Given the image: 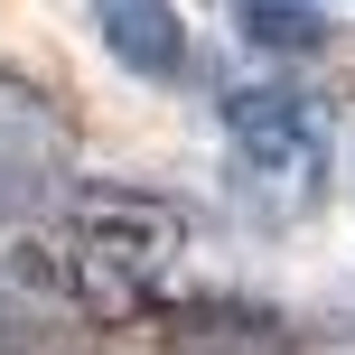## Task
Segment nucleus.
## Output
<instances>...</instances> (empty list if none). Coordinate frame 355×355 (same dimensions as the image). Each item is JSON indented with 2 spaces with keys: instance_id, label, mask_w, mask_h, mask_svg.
Masks as SVG:
<instances>
[{
  "instance_id": "f257e3e1",
  "label": "nucleus",
  "mask_w": 355,
  "mask_h": 355,
  "mask_svg": "<svg viewBox=\"0 0 355 355\" xmlns=\"http://www.w3.org/2000/svg\"><path fill=\"white\" fill-rule=\"evenodd\" d=\"M56 234H66L75 252H85L94 271H112V281H159V271L187 252V206L159 187H131V178H75L66 196H56Z\"/></svg>"
},
{
  "instance_id": "f03ea898",
  "label": "nucleus",
  "mask_w": 355,
  "mask_h": 355,
  "mask_svg": "<svg viewBox=\"0 0 355 355\" xmlns=\"http://www.w3.org/2000/svg\"><path fill=\"white\" fill-rule=\"evenodd\" d=\"M215 131L234 141V159L252 178H271L300 206L337 168V112L318 94H300V85H234V94H215Z\"/></svg>"
},
{
  "instance_id": "7ed1b4c3",
  "label": "nucleus",
  "mask_w": 355,
  "mask_h": 355,
  "mask_svg": "<svg viewBox=\"0 0 355 355\" xmlns=\"http://www.w3.org/2000/svg\"><path fill=\"white\" fill-rule=\"evenodd\" d=\"M75 187V122L28 85V75L0 66V225L47 196Z\"/></svg>"
},
{
  "instance_id": "20e7f679",
  "label": "nucleus",
  "mask_w": 355,
  "mask_h": 355,
  "mask_svg": "<svg viewBox=\"0 0 355 355\" xmlns=\"http://www.w3.org/2000/svg\"><path fill=\"white\" fill-rule=\"evenodd\" d=\"M94 37H103V56L122 75H141V85H178V75L196 66V37H187V19H178V0H94Z\"/></svg>"
},
{
  "instance_id": "39448f33",
  "label": "nucleus",
  "mask_w": 355,
  "mask_h": 355,
  "mask_svg": "<svg viewBox=\"0 0 355 355\" xmlns=\"http://www.w3.org/2000/svg\"><path fill=\"white\" fill-rule=\"evenodd\" d=\"M234 28L262 56H327L337 47V28H327L318 0H234Z\"/></svg>"
},
{
  "instance_id": "423d86ee",
  "label": "nucleus",
  "mask_w": 355,
  "mask_h": 355,
  "mask_svg": "<svg viewBox=\"0 0 355 355\" xmlns=\"http://www.w3.org/2000/svg\"><path fill=\"white\" fill-rule=\"evenodd\" d=\"M28 346V309H19V290H0V355Z\"/></svg>"
}]
</instances>
